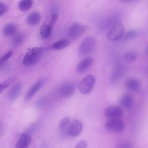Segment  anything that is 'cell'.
<instances>
[{
    "label": "cell",
    "instance_id": "obj_17",
    "mask_svg": "<svg viewBox=\"0 0 148 148\" xmlns=\"http://www.w3.org/2000/svg\"><path fill=\"white\" fill-rule=\"evenodd\" d=\"M125 86L129 89L132 90H138L140 86V83L137 79L130 78L128 79L125 82Z\"/></svg>",
    "mask_w": 148,
    "mask_h": 148
},
{
    "label": "cell",
    "instance_id": "obj_30",
    "mask_svg": "<svg viewBox=\"0 0 148 148\" xmlns=\"http://www.w3.org/2000/svg\"><path fill=\"white\" fill-rule=\"evenodd\" d=\"M46 100L43 99L39 100L37 103V106L38 107H42L44 106L45 104Z\"/></svg>",
    "mask_w": 148,
    "mask_h": 148
},
{
    "label": "cell",
    "instance_id": "obj_26",
    "mask_svg": "<svg viewBox=\"0 0 148 148\" xmlns=\"http://www.w3.org/2000/svg\"><path fill=\"white\" fill-rule=\"evenodd\" d=\"M70 118L68 116H66L63 118L60 121L59 127L60 128H63L66 126L69 123Z\"/></svg>",
    "mask_w": 148,
    "mask_h": 148
},
{
    "label": "cell",
    "instance_id": "obj_31",
    "mask_svg": "<svg viewBox=\"0 0 148 148\" xmlns=\"http://www.w3.org/2000/svg\"><path fill=\"white\" fill-rule=\"evenodd\" d=\"M145 53L148 56V46H147L145 49Z\"/></svg>",
    "mask_w": 148,
    "mask_h": 148
},
{
    "label": "cell",
    "instance_id": "obj_23",
    "mask_svg": "<svg viewBox=\"0 0 148 148\" xmlns=\"http://www.w3.org/2000/svg\"><path fill=\"white\" fill-rule=\"evenodd\" d=\"M24 39V37L23 34H16L12 40V44L14 47L18 46L23 43Z\"/></svg>",
    "mask_w": 148,
    "mask_h": 148
},
{
    "label": "cell",
    "instance_id": "obj_5",
    "mask_svg": "<svg viewBox=\"0 0 148 148\" xmlns=\"http://www.w3.org/2000/svg\"><path fill=\"white\" fill-rule=\"evenodd\" d=\"M104 127L109 132H119L124 130L125 124L120 119H108L105 123Z\"/></svg>",
    "mask_w": 148,
    "mask_h": 148
},
{
    "label": "cell",
    "instance_id": "obj_16",
    "mask_svg": "<svg viewBox=\"0 0 148 148\" xmlns=\"http://www.w3.org/2000/svg\"><path fill=\"white\" fill-rule=\"evenodd\" d=\"M119 101L122 106L128 108L130 107L132 105L133 100L130 95L129 94H124L121 97Z\"/></svg>",
    "mask_w": 148,
    "mask_h": 148
},
{
    "label": "cell",
    "instance_id": "obj_11",
    "mask_svg": "<svg viewBox=\"0 0 148 148\" xmlns=\"http://www.w3.org/2000/svg\"><path fill=\"white\" fill-rule=\"evenodd\" d=\"M93 59L91 57L86 58L81 60L77 64L76 67L77 72L81 74L84 72L91 66Z\"/></svg>",
    "mask_w": 148,
    "mask_h": 148
},
{
    "label": "cell",
    "instance_id": "obj_3",
    "mask_svg": "<svg viewBox=\"0 0 148 148\" xmlns=\"http://www.w3.org/2000/svg\"><path fill=\"white\" fill-rule=\"evenodd\" d=\"M96 45L95 39L89 36L85 38L81 42L78 49V53L81 56H85L93 51Z\"/></svg>",
    "mask_w": 148,
    "mask_h": 148
},
{
    "label": "cell",
    "instance_id": "obj_27",
    "mask_svg": "<svg viewBox=\"0 0 148 148\" xmlns=\"http://www.w3.org/2000/svg\"><path fill=\"white\" fill-rule=\"evenodd\" d=\"M58 17V14L56 13L52 14L51 16L48 24L52 28L56 23Z\"/></svg>",
    "mask_w": 148,
    "mask_h": 148
},
{
    "label": "cell",
    "instance_id": "obj_29",
    "mask_svg": "<svg viewBox=\"0 0 148 148\" xmlns=\"http://www.w3.org/2000/svg\"><path fill=\"white\" fill-rule=\"evenodd\" d=\"M7 7L6 5L3 2H0V16L3 15L6 12Z\"/></svg>",
    "mask_w": 148,
    "mask_h": 148
},
{
    "label": "cell",
    "instance_id": "obj_7",
    "mask_svg": "<svg viewBox=\"0 0 148 148\" xmlns=\"http://www.w3.org/2000/svg\"><path fill=\"white\" fill-rule=\"evenodd\" d=\"M123 114L122 109L120 107L115 105L108 106L104 111L105 116L108 119H120Z\"/></svg>",
    "mask_w": 148,
    "mask_h": 148
},
{
    "label": "cell",
    "instance_id": "obj_28",
    "mask_svg": "<svg viewBox=\"0 0 148 148\" xmlns=\"http://www.w3.org/2000/svg\"><path fill=\"white\" fill-rule=\"evenodd\" d=\"M87 143L84 140H82L79 141L76 144L75 148H87Z\"/></svg>",
    "mask_w": 148,
    "mask_h": 148
},
{
    "label": "cell",
    "instance_id": "obj_6",
    "mask_svg": "<svg viewBox=\"0 0 148 148\" xmlns=\"http://www.w3.org/2000/svg\"><path fill=\"white\" fill-rule=\"evenodd\" d=\"M75 88L74 84L69 82H65L59 86L58 92L59 95L64 98H69L74 93Z\"/></svg>",
    "mask_w": 148,
    "mask_h": 148
},
{
    "label": "cell",
    "instance_id": "obj_14",
    "mask_svg": "<svg viewBox=\"0 0 148 148\" xmlns=\"http://www.w3.org/2000/svg\"><path fill=\"white\" fill-rule=\"evenodd\" d=\"M17 29L16 25L13 23H9L4 27L3 29V33L6 36H11L16 33Z\"/></svg>",
    "mask_w": 148,
    "mask_h": 148
},
{
    "label": "cell",
    "instance_id": "obj_2",
    "mask_svg": "<svg viewBox=\"0 0 148 148\" xmlns=\"http://www.w3.org/2000/svg\"><path fill=\"white\" fill-rule=\"evenodd\" d=\"M124 26L119 21L113 22L109 28L107 34V37L111 41H115L122 37L124 31Z\"/></svg>",
    "mask_w": 148,
    "mask_h": 148
},
{
    "label": "cell",
    "instance_id": "obj_22",
    "mask_svg": "<svg viewBox=\"0 0 148 148\" xmlns=\"http://www.w3.org/2000/svg\"><path fill=\"white\" fill-rule=\"evenodd\" d=\"M15 78L14 76L11 77L1 82L0 84V93L12 84L15 81Z\"/></svg>",
    "mask_w": 148,
    "mask_h": 148
},
{
    "label": "cell",
    "instance_id": "obj_25",
    "mask_svg": "<svg viewBox=\"0 0 148 148\" xmlns=\"http://www.w3.org/2000/svg\"><path fill=\"white\" fill-rule=\"evenodd\" d=\"M12 54V51H10L2 56L0 59V67H1L11 57Z\"/></svg>",
    "mask_w": 148,
    "mask_h": 148
},
{
    "label": "cell",
    "instance_id": "obj_21",
    "mask_svg": "<svg viewBox=\"0 0 148 148\" xmlns=\"http://www.w3.org/2000/svg\"><path fill=\"white\" fill-rule=\"evenodd\" d=\"M138 56V53L135 51H128L124 54V59L127 62H131L136 60Z\"/></svg>",
    "mask_w": 148,
    "mask_h": 148
},
{
    "label": "cell",
    "instance_id": "obj_20",
    "mask_svg": "<svg viewBox=\"0 0 148 148\" xmlns=\"http://www.w3.org/2000/svg\"><path fill=\"white\" fill-rule=\"evenodd\" d=\"M52 29L48 24H43L40 29V34L41 36L44 38H48L51 34Z\"/></svg>",
    "mask_w": 148,
    "mask_h": 148
},
{
    "label": "cell",
    "instance_id": "obj_9",
    "mask_svg": "<svg viewBox=\"0 0 148 148\" xmlns=\"http://www.w3.org/2000/svg\"><path fill=\"white\" fill-rule=\"evenodd\" d=\"M83 125L81 121L77 119H74L69 125L68 132L72 137H77L81 133Z\"/></svg>",
    "mask_w": 148,
    "mask_h": 148
},
{
    "label": "cell",
    "instance_id": "obj_13",
    "mask_svg": "<svg viewBox=\"0 0 148 148\" xmlns=\"http://www.w3.org/2000/svg\"><path fill=\"white\" fill-rule=\"evenodd\" d=\"M23 84L20 82L15 84L11 88L8 94L9 100L13 101L18 97L23 87Z\"/></svg>",
    "mask_w": 148,
    "mask_h": 148
},
{
    "label": "cell",
    "instance_id": "obj_24",
    "mask_svg": "<svg viewBox=\"0 0 148 148\" xmlns=\"http://www.w3.org/2000/svg\"><path fill=\"white\" fill-rule=\"evenodd\" d=\"M137 33V32L136 30H130L125 34L123 38V40H127L131 39L136 36Z\"/></svg>",
    "mask_w": 148,
    "mask_h": 148
},
{
    "label": "cell",
    "instance_id": "obj_1",
    "mask_svg": "<svg viewBox=\"0 0 148 148\" xmlns=\"http://www.w3.org/2000/svg\"><path fill=\"white\" fill-rule=\"evenodd\" d=\"M43 52V48L36 47L30 50L24 57L23 62V64L27 66L33 65L41 59Z\"/></svg>",
    "mask_w": 148,
    "mask_h": 148
},
{
    "label": "cell",
    "instance_id": "obj_18",
    "mask_svg": "<svg viewBox=\"0 0 148 148\" xmlns=\"http://www.w3.org/2000/svg\"><path fill=\"white\" fill-rule=\"evenodd\" d=\"M70 44V41L67 39L59 40L55 42L52 45L53 48L56 50H60L68 47Z\"/></svg>",
    "mask_w": 148,
    "mask_h": 148
},
{
    "label": "cell",
    "instance_id": "obj_15",
    "mask_svg": "<svg viewBox=\"0 0 148 148\" xmlns=\"http://www.w3.org/2000/svg\"><path fill=\"white\" fill-rule=\"evenodd\" d=\"M40 18L41 15L40 13L38 12L34 11L31 12L28 15L27 21L28 24L34 25L39 23Z\"/></svg>",
    "mask_w": 148,
    "mask_h": 148
},
{
    "label": "cell",
    "instance_id": "obj_19",
    "mask_svg": "<svg viewBox=\"0 0 148 148\" xmlns=\"http://www.w3.org/2000/svg\"><path fill=\"white\" fill-rule=\"evenodd\" d=\"M33 1L31 0H22L19 2L18 7L22 11H26L29 10L33 4Z\"/></svg>",
    "mask_w": 148,
    "mask_h": 148
},
{
    "label": "cell",
    "instance_id": "obj_12",
    "mask_svg": "<svg viewBox=\"0 0 148 148\" xmlns=\"http://www.w3.org/2000/svg\"><path fill=\"white\" fill-rule=\"evenodd\" d=\"M32 138L27 134H22L18 139L14 148H27L30 145Z\"/></svg>",
    "mask_w": 148,
    "mask_h": 148
},
{
    "label": "cell",
    "instance_id": "obj_8",
    "mask_svg": "<svg viewBox=\"0 0 148 148\" xmlns=\"http://www.w3.org/2000/svg\"><path fill=\"white\" fill-rule=\"evenodd\" d=\"M86 29L85 27L78 22L73 23L70 26L68 32V35L72 40L78 39Z\"/></svg>",
    "mask_w": 148,
    "mask_h": 148
},
{
    "label": "cell",
    "instance_id": "obj_10",
    "mask_svg": "<svg viewBox=\"0 0 148 148\" xmlns=\"http://www.w3.org/2000/svg\"><path fill=\"white\" fill-rule=\"evenodd\" d=\"M44 80L43 78L40 79L32 86L25 96L24 100L25 101L27 102L30 100L42 86Z\"/></svg>",
    "mask_w": 148,
    "mask_h": 148
},
{
    "label": "cell",
    "instance_id": "obj_4",
    "mask_svg": "<svg viewBox=\"0 0 148 148\" xmlns=\"http://www.w3.org/2000/svg\"><path fill=\"white\" fill-rule=\"evenodd\" d=\"M95 76L91 74H88L84 76L80 81L79 86V91L82 94L86 95L92 90L95 83Z\"/></svg>",
    "mask_w": 148,
    "mask_h": 148
}]
</instances>
